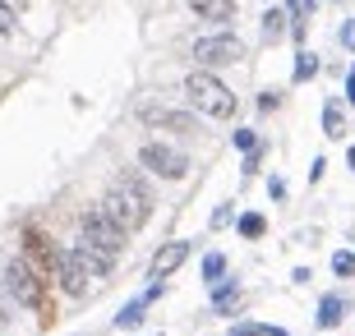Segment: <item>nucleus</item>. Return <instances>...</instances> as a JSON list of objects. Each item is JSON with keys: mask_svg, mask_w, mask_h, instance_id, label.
Instances as JSON below:
<instances>
[{"mask_svg": "<svg viewBox=\"0 0 355 336\" xmlns=\"http://www.w3.org/2000/svg\"><path fill=\"white\" fill-rule=\"evenodd\" d=\"M106 212V217L116 221L125 235L144 231L148 221H153V189H148V180L139 175V170H116V180H111V189L102 194V203H97Z\"/></svg>", "mask_w": 355, "mask_h": 336, "instance_id": "1", "label": "nucleus"}, {"mask_svg": "<svg viewBox=\"0 0 355 336\" xmlns=\"http://www.w3.org/2000/svg\"><path fill=\"white\" fill-rule=\"evenodd\" d=\"M0 281H5V295H10L19 309L37 313V323H42V327H51V318H55L51 281H46V276H37V272L28 267L24 254H19V258H10V263H0Z\"/></svg>", "mask_w": 355, "mask_h": 336, "instance_id": "2", "label": "nucleus"}, {"mask_svg": "<svg viewBox=\"0 0 355 336\" xmlns=\"http://www.w3.org/2000/svg\"><path fill=\"white\" fill-rule=\"evenodd\" d=\"M184 97H189V106H194L198 116H208V120H231L236 116V92L226 88L212 69H194V74L184 78Z\"/></svg>", "mask_w": 355, "mask_h": 336, "instance_id": "3", "label": "nucleus"}, {"mask_svg": "<svg viewBox=\"0 0 355 336\" xmlns=\"http://www.w3.org/2000/svg\"><path fill=\"white\" fill-rule=\"evenodd\" d=\"M250 55V46L236 37V33H208V37H194V60L203 69H222V65H240Z\"/></svg>", "mask_w": 355, "mask_h": 336, "instance_id": "4", "label": "nucleus"}, {"mask_svg": "<svg viewBox=\"0 0 355 336\" xmlns=\"http://www.w3.org/2000/svg\"><path fill=\"white\" fill-rule=\"evenodd\" d=\"M139 120H144L148 130H166V134H180V139H198V134H203V120H198L194 111H175V106L144 102L139 106Z\"/></svg>", "mask_w": 355, "mask_h": 336, "instance_id": "5", "label": "nucleus"}, {"mask_svg": "<svg viewBox=\"0 0 355 336\" xmlns=\"http://www.w3.org/2000/svg\"><path fill=\"white\" fill-rule=\"evenodd\" d=\"M79 235H83V240H92V245H102L106 254H116V258L125 254V240H130V235L120 231L102 207H83V212H79Z\"/></svg>", "mask_w": 355, "mask_h": 336, "instance_id": "6", "label": "nucleus"}, {"mask_svg": "<svg viewBox=\"0 0 355 336\" xmlns=\"http://www.w3.org/2000/svg\"><path fill=\"white\" fill-rule=\"evenodd\" d=\"M19 240H24L28 267L37 272V276H46V281H55V267H60V245H55L51 235H42L37 226H24V231H19Z\"/></svg>", "mask_w": 355, "mask_h": 336, "instance_id": "7", "label": "nucleus"}, {"mask_svg": "<svg viewBox=\"0 0 355 336\" xmlns=\"http://www.w3.org/2000/svg\"><path fill=\"white\" fill-rule=\"evenodd\" d=\"M139 166L162 175V180H184L189 175V157L180 148H171V143H144L139 148Z\"/></svg>", "mask_w": 355, "mask_h": 336, "instance_id": "8", "label": "nucleus"}, {"mask_svg": "<svg viewBox=\"0 0 355 336\" xmlns=\"http://www.w3.org/2000/svg\"><path fill=\"white\" fill-rule=\"evenodd\" d=\"M189 254H194V245L189 240H171V245H162L157 254H153V281H166V276H175V272L189 263Z\"/></svg>", "mask_w": 355, "mask_h": 336, "instance_id": "9", "label": "nucleus"}, {"mask_svg": "<svg viewBox=\"0 0 355 336\" xmlns=\"http://www.w3.org/2000/svg\"><path fill=\"white\" fill-rule=\"evenodd\" d=\"M88 267L79 263L74 249H60V267H55V285L65 290V295H88Z\"/></svg>", "mask_w": 355, "mask_h": 336, "instance_id": "10", "label": "nucleus"}, {"mask_svg": "<svg viewBox=\"0 0 355 336\" xmlns=\"http://www.w3.org/2000/svg\"><path fill=\"white\" fill-rule=\"evenodd\" d=\"M69 249L79 254V263L88 267V276H92V281H106V276L116 272V254H106L102 245H92V240H83V235H79V240H74Z\"/></svg>", "mask_w": 355, "mask_h": 336, "instance_id": "11", "label": "nucleus"}, {"mask_svg": "<svg viewBox=\"0 0 355 336\" xmlns=\"http://www.w3.org/2000/svg\"><path fill=\"white\" fill-rule=\"evenodd\" d=\"M189 10L203 19V24H236V0H189Z\"/></svg>", "mask_w": 355, "mask_h": 336, "instance_id": "12", "label": "nucleus"}, {"mask_svg": "<svg viewBox=\"0 0 355 336\" xmlns=\"http://www.w3.org/2000/svg\"><path fill=\"white\" fill-rule=\"evenodd\" d=\"M346 309H351V299L332 290V295H323V299H318V318H314V323L323 327V332H332V327H342Z\"/></svg>", "mask_w": 355, "mask_h": 336, "instance_id": "13", "label": "nucleus"}, {"mask_svg": "<svg viewBox=\"0 0 355 336\" xmlns=\"http://www.w3.org/2000/svg\"><path fill=\"white\" fill-rule=\"evenodd\" d=\"M259 33H263V42L291 37V10H282V5H268L263 19H259Z\"/></svg>", "mask_w": 355, "mask_h": 336, "instance_id": "14", "label": "nucleus"}, {"mask_svg": "<svg viewBox=\"0 0 355 336\" xmlns=\"http://www.w3.org/2000/svg\"><path fill=\"white\" fill-rule=\"evenodd\" d=\"M240 309V281H231V276H226V281H217L212 285V313H236Z\"/></svg>", "mask_w": 355, "mask_h": 336, "instance_id": "15", "label": "nucleus"}, {"mask_svg": "<svg viewBox=\"0 0 355 336\" xmlns=\"http://www.w3.org/2000/svg\"><path fill=\"white\" fill-rule=\"evenodd\" d=\"M144 313H148V299L139 295V299H130V304L116 313V327L120 332H134V327H144Z\"/></svg>", "mask_w": 355, "mask_h": 336, "instance_id": "16", "label": "nucleus"}, {"mask_svg": "<svg viewBox=\"0 0 355 336\" xmlns=\"http://www.w3.org/2000/svg\"><path fill=\"white\" fill-rule=\"evenodd\" d=\"M323 134L328 139H346V116H342V102L337 97H328V106H323Z\"/></svg>", "mask_w": 355, "mask_h": 336, "instance_id": "17", "label": "nucleus"}, {"mask_svg": "<svg viewBox=\"0 0 355 336\" xmlns=\"http://www.w3.org/2000/svg\"><path fill=\"white\" fill-rule=\"evenodd\" d=\"M318 69H323V65H318V55L300 46V51H295V69H291V83H309Z\"/></svg>", "mask_w": 355, "mask_h": 336, "instance_id": "18", "label": "nucleus"}, {"mask_svg": "<svg viewBox=\"0 0 355 336\" xmlns=\"http://www.w3.org/2000/svg\"><path fill=\"white\" fill-rule=\"evenodd\" d=\"M198 276H203L208 285L226 281V254H203V263H198Z\"/></svg>", "mask_w": 355, "mask_h": 336, "instance_id": "19", "label": "nucleus"}, {"mask_svg": "<svg viewBox=\"0 0 355 336\" xmlns=\"http://www.w3.org/2000/svg\"><path fill=\"white\" fill-rule=\"evenodd\" d=\"M236 231L245 235V240H263V231H268L263 212H240V217H236Z\"/></svg>", "mask_w": 355, "mask_h": 336, "instance_id": "20", "label": "nucleus"}, {"mask_svg": "<svg viewBox=\"0 0 355 336\" xmlns=\"http://www.w3.org/2000/svg\"><path fill=\"white\" fill-rule=\"evenodd\" d=\"M286 10H291V24H309L318 10V0H286Z\"/></svg>", "mask_w": 355, "mask_h": 336, "instance_id": "21", "label": "nucleus"}, {"mask_svg": "<svg viewBox=\"0 0 355 336\" xmlns=\"http://www.w3.org/2000/svg\"><path fill=\"white\" fill-rule=\"evenodd\" d=\"M332 272H337L342 281L355 276V254H351V249H337V254H332Z\"/></svg>", "mask_w": 355, "mask_h": 336, "instance_id": "22", "label": "nucleus"}, {"mask_svg": "<svg viewBox=\"0 0 355 336\" xmlns=\"http://www.w3.org/2000/svg\"><path fill=\"white\" fill-rule=\"evenodd\" d=\"M231 143H236V152H254V148H259V130H236Z\"/></svg>", "mask_w": 355, "mask_h": 336, "instance_id": "23", "label": "nucleus"}, {"mask_svg": "<svg viewBox=\"0 0 355 336\" xmlns=\"http://www.w3.org/2000/svg\"><path fill=\"white\" fill-rule=\"evenodd\" d=\"M231 221H236V212H231V203H222L217 212H212V231H226Z\"/></svg>", "mask_w": 355, "mask_h": 336, "instance_id": "24", "label": "nucleus"}, {"mask_svg": "<svg viewBox=\"0 0 355 336\" xmlns=\"http://www.w3.org/2000/svg\"><path fill=\"white\" fill-rule=\"evenodd\" d=\"M5 37H14V10L0 0V42H5Z\"/></svg>", "mask_w": 355, "mask_h": 336, "instance_id": "25", "label": "nucleus"}, {"mask_svg": "<svg viewBox=\"0 0 355 336\" xmlns=\"http://www.w3.org/2000/svg\"><path fill=\"white\" fill-rule=\"evenodd\" d=\"M337 42H342L346 51H355V19H346V24L337 28Z\"/></svg>", "mask_w": 355, "mask_h": 336, "instance_id": "26", "label": "nucleus"}, {"mask_svg": "<svg viewBox=\"0 0 355 336\" xmlns=\"http://www.w3.org/2000/svg\"><path fill=\"white\" fill-rule=\"evenodd\" d=\"M226 336H268V327H254V323H236Z\"/></svg>", "mask_w": 355, "mask_h": 336, "instance_id": "27", "label": "nucleus"}, {"mask_svg": "<svg viewBox=\"0 0 355 336\" xmlns=\"http://www.w3.org/2000/svg\"><path fill=\"white\" fill-rule=\"evenodd\" d=\"M277 106H282V92H263V97H259V111H263V116H272Z\"/></svg>", "mask_w": 355, "mask_h": 336, "instance_id": "28", "label": "nucleus"}, {"mask_svg": "<svg viewBox=\"0 0 355 336\" xmlns=\"http://www.w3.org/2000/svg\"><path fill=\"white\" fill-rule=\"evenodd\" d=\"M259 161H263V148H254V152H245V175H254V170H259Z\"/></svg>", "mask_w": 355, "mask_h": 336, "instance_id": "29", "label": "nucleus"}, {"mask_svg": "<svg viewBox=\"0 0 355 336\" xmlns=\"http://www.w3.org/2000/svg\"><path fill=\"white\" fill-rule=\"evenodd\" d=\"M323 170H328V161H323V157H314V166H309V184L323 180Z\"/></svg>", "mask_w": 355, "mask_h": 336, "instance_id": "30", "label": "nucleus"}, {"mask_svg": "<svg viewBox=\"0 0 355 336\" xmlns=\"http://www.w3.org/2000/svg\"><path fill=\"white\" fill-rule=\"evenodd\" d=\"M268 194L282 203V198H286V180H277V175H272V180H268Z\"/></svg>", "mask_w": 355, "mask_h": 336, "instance_id": "31", "label": "nucleus"}, {"mask_svg": "<svg viewBox=\"0 0 355 336\" xmlns=\"http://www.w3.org/2000/svg\"><path fill=\"white\" fill-rule=\"evenodd\" d=\"M162 295H166V281H153V285L144 290V299H148V304H153V299H162Z\"/></svg>", "mask_w": 355, "mask_h": 336, "instance_id": "32", "label": "nucleus"}, {"mask_svg": "<svg viewBox=\"0 0 355 336\" xmlns=\"http://www.w3.org/2000/svg\"><path fill=\"white\" fill-rule=\"evenodd\" d=\"M291 281H295V285H309V281H314V272H309V267H295V272H291Z\"/></svg>", "mask_w": 355, "mask_h": 336, "instance_id": "33", "label": "nucleus"}, {"mask_svg": "<svg viewBox=\"0 0 355 336\" xmlns=\"http://www.w3.org/2000/svg\"><path fill=\"white\" fill-rule=\"evenodd\" d=\"M346 106H355V74H346Z\"/></svg>", "mask_w": 355, "mask_h": 336, "instance_id": "34", "label": "nucleus"}, {"mask_svg": "<svg viewBox=\"0 0 355 336\" xmlns=\"http://www.w3.org/2000/svg\"><path fill=\"white\" fill-rule=\"evenodd\" d=\"M346 170H355V143L346 148Z\"/></svg>", "mask_w": 355, "mask_h": 336, "instance_id": "35", "label": "nucleus"}, {"mask_svg": "<svg viewBox=\"0 0 355 336\" xmlns=\"http://www.w3.org/2000/svg\"><path fill=\"white\" fill-rule=\"evenodd\" d=\"M268 336H291V332H286V327H268Z\"/></svg>", "mask_w": 355, "mask_h": 336, "instance_id": "36", "label": "nucleus"}, {"mask_svg": "<svg viewBox=\"0 0 355 336\" xmlns=\"http://www.w3.org/2000/svg\"><path fill=\"white\" fill-rule=\"evenodd\" d=\"M351 74H355V69H351Z\"/></svg>", "mask_w": 355, "mask_h": 336, "instance_id": "37", "label": "nucleus"}]
</instances>
